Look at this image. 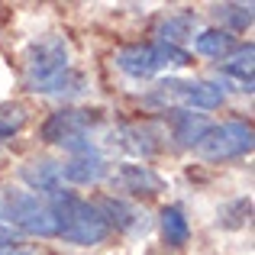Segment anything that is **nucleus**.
<instances>
[{
  "instance_id": "a211bd4d",
  "label": "nucleus",
  "mask_w": 255,
  "mask_h": 255,
  "mask_svg": "<svg viewBox=\"0 0 255 255\" xmlns=\"http://www.w3.org/2000/svg\"><path fill=\"white\" fill-rule=\"evenodd\" d=\"M217 19H223L230 29L243 32L252 26V3H223V6H217Z\"/></svg>"
},
{
  "instance_id": "7ed1b4c3",
  "label": "nucleus",
  "mask_w": 255,
  "mask_h": 255,
  "mask_svg": "<svg viewBox=\"0 0 255 255\" xmlns=\"http://www.w3.org/2000/svg\"><path fill=\"white\" fill-rule=\"evenodd\" d=\"M0 220L6 230H19L29 236H58V223L52 213L49 200L29 191H3L0 194Z\"/></svg>"
},
{
  "instance_id": "aec40b11",
  "label": "nucleus",
  "mask_w": 255,
  "mask_h": 255,
  "mask_svg": "<svg viewBox=\"0 0 255 255\" xmlns=\"http://www.w3.org/2000/svg\"><path fill=\"white\" fill-rule=\"evenodd\" d=\"M249 213H252V204L246 197H239L236 204H230L223 210V217H220V223L223 226H230V230H236V226H243L246 220H249Z\"/></svg>"
},
{
  "instance_id": "39448f33",
  "label": "nucleus",
  "mask_w": 255,
  "mask_h": 255,
  "mask_svg": "<svg viewBox=\"0 0 255 255\" xmlns=\"http://www.w3.org/2000/svg\"><path fill=\"white\" fill-rule=\"evenodd\" d=\"M226 100L223 84L217 81H181V78H165L145 94L149 107H168V104H181V107H194V110H213Z\"/></svg>"
},
{
  "instance_id": "20e7f679",
  "label": "nucleus",
  "mask_w": 255,
  "mask_h": 255,
  "mask_svg": "<svg viewBox=\"0 0 255 255\" xmlns=\"http://www.w3.org/2000/svg\"><path fill=\"white\" fill-rule=\"evenodd\" d=\"M191 65V55L178 45H168V42H136V45H123L117 52V68L126 71L129 78H145L158 75L165 68H184Z\"/></svg>"
},
{
  "instance_id": "6e6552de",
  "label": "nucleus",
  "mask_w": 255,
  "mask_h": 255,
  "mask_svg": "<svg viewBox=\"0 0 255 255\" xmlns=\"http://www.w3.org/2000/svg\"><path fill=\"white\" fill-rule=\"evenodd\" d=\"M107 158L97 152V145H84V149L71 152V158L62 165V181L68 184H97L107 178Z\"/></svg>"
},
{
  "instance_id": "f3484780",
  "label": "nucleus",
  "mask_w": 255,
  "mask_h": 255,
  "mask_svg": "<svg viewBox=\"0 0 255 255\" xmlns=\"http://www.w3.org/2000/svg\"><path fill=\"white\" fill-rule=\"evenodd\" d=\"M158 36H162L158 42H168V45H178V49H181V42L194 36V16H191V13L168 16L162 26H158Z\"/></svg>"
},
{
  "instance_id": "9b49d317",
  "label": "nucleus",
  "mask_w": 255,
  "mask_h": 255,
  "mask_svg": "<svg viewBox=\"0 0 255 255\" xmlns=\"http://www.w3.org/2000/svg\"><path fill=\"white\" fill-rule=\"evenodd\" d=\"M168 129H171V139L194 149L210 132V120L204 113H191V110H168Z\"/></svg>"
},
{
  "instance_id": "f257e3e1",
  "label": "nucleus",
  "mask_w": 255,
  "mask_h": 255,
  "mask_svg": "<svg viewBox=\"0 0 255 255\" xmlns=\"http://www.w3.org/2000/svg\"><path fill=\"white\" fill-rule=\"evenodd\" d=\"M26 87L32 94H81L87 81L71 68V49L62 36H42L26 49Z\"/></svg>"
},
{
  "instance_id": "9d476101",
  "label": "nucleus",
  "mask_w": 255,
  "mask_h": 255,
  "mask_svg": "<svg viewBox=\"0 0 255 255\" xmlns=\"http://www.w3.org/2000/svg\"><path fill=\"white\" fill-rule=\"evenodd\" d=\"M113 181H117L126 194H132V197H155V194L165 191V178L155 168H149V165L126 162V165H120V168H117Z\"/></svg>"
},
{
  "instance_id": "ddd939ff",
  "label": "nucleus",
  "mask_w": 255,
  "mask_h": 255,
  "mask_svg": "<svg viewBox=\"0 0 255 255\" xmlns=\"http://www.w3.org/2000/svg\"><path fill=\"white\" fill-rule=\"evenodd\" d=\"M19 178L26 181V184L32 187V191L45 194V197H52L55 191H62V165L58 162H29L19 168Z\"/></svg>"
},
{
  "instance_id": "423d86ee",
  "label": "nucleus",
  "mask_w": 255,
  "mask_h": 255,
  "mask_svg": "<svg viewBox=\"0 0 255 255\" xmlns=\"http://www.w3.org/2000/svg\"><path fill=\"white\" fill-rule=\"evenodd\" d=\"M100 123L97 110H84V107H65L55 110L49 120L42 123V139L52 145H62L68 152H78L84 145H91V129Z\"/></svg>"
},
{
  "instance_id": "1a4fd4ad",
  "label": "nucleus",
  "mask_w": 255,
  "mask_h": 255,
  "mask_svg": "<svg viewBox=\"0 0 255 255\" xmlns=\"http://www.w3.org/2000/svg\"><path fill=\"white\" fill-rule=\"evenodd\" d=\"M162 132L155 129L152 123H123L113 129V145L126 149L129 155H139V158H149L162 149Z\"/></svg>"
},
{
  "instance_id": "f8f14e48",
  "label": "nucleus",
  "mask_w": 255,
  "mask_h": 255,
  "mask_svg": "<svg viewBox=\"0 0 255 255\" xmlns=\"http://www.w3.org/2000/svg\"><path fill=\"white\" fill-rule=\"evenodd\" d=\"M100 213H104V220H107V226L110 230H120V233H136V230H142L145 226V217L136 210L132 204H126V200H120V197H107V200H100Z\"/></svg>"
},
{
  "instance_id": "6ab92c4d",
  "label": "nucleus",
  "mask_w": 255,
  "mask_h": 255,
  "mask_svg": "<svg viewBox=\"0 0 255 255\" xmlns=\"http://www.w3.org/2000/svg\"><path fill=\"white\" fill-rule=\"evenodd\" d=\"M26 126V110L19 104H0V142L16 136Z\"/></svg>"
},
{
  "instance_id": "f03ea898",
  "label": "nucleus",
  "mask_w": 255,
  "mask_h": 255,
  "mask_svg": "<svg viewBox=\"0 0 255 255\" xmlns=\"http://www.w3.org/2000/svg\"><path fill=\"white\" fill-rule=\"evenodd\" d=\"M55 213V223H58V236L65 243H75V246H100L107 236H110V226H107L104 213H100L97 204L91 200H81L78 194L71 191H55L52 197H45Z\"/></svg>"
},
{
  "instance_id": "2eb2a0df",
  "label": "nucleus",
  "mask_w": 255,
  "mask_h": 255,
  "mask_svg": "<svg viewBox=\"0 0 255 255\" xmlns=\"http://www.w3.org/2000/svg\"><path fill=\"white\" fill-rule=\"evenodd\" d=\"M162 236H165L168 246H174V249H181V246L191 239V223H187L184 210H181L178 204L162 207Z\"/></svg>"
},
{
  "instance_id": "412c9836",
  "label": "nucleus",
  "mask_w": 255,
  "mask_h": 255,
  "mask_svg": "<svg viewBox=\"0 0 255 255\" xmlns=\"http://www.w3.org/2000/svg\"><path fill=\"white\" fill-rule=\"evenodd\" d=\"M6 246H13V230H6V226L0 223V249H6Z\"/></svg>"
},
{
  "instance_id": "4be33fe9",
  "label": "nucleus",
  "mask_w": 255,
  "mask_h": 255,
  "mask_svg": "<svg viewBox=\"0 0 255 255\" xmlns=\"http://www.w3.org/2000/svg\"><path fill=\"white\" fill-rule=\"evenodd\" d=\"M0 255H39L32 249H19V246H6V249H0Z\"/></svg>"
},
{
  "instance_id": "0eeeda50",
  "label": "nucleus",
  "mask_w": 255,
  "mask_h": 255,
  "mask_svg": "<svg viewBox=\"0 0 255 255\" xmlns=\"http://www.w3.org/2000/svg\"><path fill=\"white\" fill-rule=\"evenodd\" d=\"M252 145H255V136L249 123H223V126H210V132L194 149L207 162H230V158L249 155Z\"/></svg>"
},
{
  "instance_id": "4468645a",
  "label": "nucleus",
  "mask_w": 255,
  "mask_h": 255,
  "mask_svg": "<svg viewBox=\"0 0 255 255\" xmlns=\"http://www.w3.org/2000/svg\"><path fill=\"white\" fill-rule=\"evenodd\" d=\"M194 52L207 58H230L236 52V42L226 29H204L194 36Z\"/></svg>"
},
{
  "instance_id": "dca6fc26",
  "label": "nucleus",
  "mask_w": 255,
  "mask_h": 255,
  "mask_svg": "<svg viewBox=\"0 0 255 255\" xmlns=\"http://www.w3.org/2000/svg\"><path fill=\"white\" fill-rule=\"evenodd\" d=\"M223 71L230 78H239L243 81L246 91H252V71H255V45L252 42H246L243 49H236L230 58L223 62Z\"/></svg>"
}]
</instances>
